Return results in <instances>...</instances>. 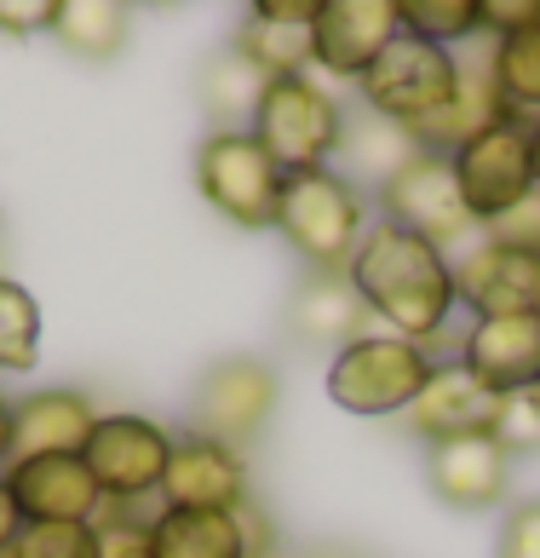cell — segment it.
<instances>
[{
    "instance_id": "1",
    "label": "cell",
    "mask_w": 540,
    "mask_h": 558,
    "mask_svg": "<svg viewBox=\"0 0 540 558\" xmlns=\"http://www.w3.org/2000/svg\"><path fill=\"white\" fill-rule=\"evenodd\" d=\"M351 288L363 294L368 317L385 323V335L403 340H443L454 317V265L443 247H431L426 236H408L397 225H368V236L357 247V259L345 265Z\"/></svg>"
},
{
    "instance_id": "2",
    "label": "cell",
    "mask_w": 540,
    "mask_h": 558,
    "mask_svg": "<svg viewBox=\"0 0 540 558\" xmlns=\"http://www.w3.org/2000/svg\"><path fill=\"white\" fill-rule=\"evenodd\" d=\"M363 110L403 128L414 144H431V133L443 128V116L454 110V93H461V58L449 47H431L420 35H397L391 47L363 70Z\"/></svg>"
},
{
    "instance_id": "3",
    "label": "cell",
    "mask_w": 540,
    "mask_h": 558,
    "mask_svg": "<svg viewBox=\"0 0 540 558\" xmlns=\"http://www.w3.org/2000/svg\"><path fill=\"white\" fill-rule=\"evenodd\" d=\"M282 242L305 259V271H345L368 236V196L340 168L287 173L282 208H277Z\"/></svg>"
},
{
    "instance_id": "4",
    "label": "cell",
    "mask_w": 540,
    "mask_h": 558,
    "mask_svg": "<svg viewBox=\"0 0 540 558\" xmlns=\"http://www.w3.org/2000/svg\"><path fill=\"white\" fill-rule=\"evenodd\" d=\"M431 368H438V357H431V345H420V340L363 335L345 351H334V363H328V398H334L345 415L391 421V415H408V403L426 391Z\"/></svg>"
},
{
    "instance_id": "5",
    "label": "cell",
    "mask_w": 540,
    "mask_h": 558,
    "mask_svg": "<svg viewBox=\"0 0 540 558\" xmlns=\"http://www.w3.org/2000/svg\"><path fill=\"white\" fill-rule=\"evenodd\" d=\"M345 110H340V98L322 87V81H310V75H287V81H270L265 98H259V110H254V133L270 161H277L282 173H317L328 168V161L340 156V144H345Z\"/></svg>"
},
{
    "instance_id": "6",
    "label": "cell",
    "mask_w": 540,
    "mask_h": 558,
    "mask_svg": "<svg viewBox=\"0 0 540 558\" xmlns=\"http://www.w3.org/2000/svg\"><path fill=\"white\" fill-rule=\"evenodd\" d=\"M287 173L270 161L254 133H207L196 144V191L224 225L242 231H277Z\"/></svg>"
},
{
    "instance_id": "7",
    "label": "cell",
    "mask_w": 540,
    "mask_h": 558,
    "mask_svg": "<svg viewBox=\"0 0 540 558\" xmlns=\"http://www.w3.org/2000/svg\"><path fill=\"white\" fill-rule=\"evenodd\" d=\"M373 196H380L385 225H397L408 236H426L431 247H443V254H461L477 236V219L466 214L461 179H454V161L443 150H414Z\"/></svg>"
},
{
    "instance_id": "8",
    "label": "cell",
    "mask_w": 540,
    "mask_h": 558,
    "mask_svg": "<svg viewBox=\"0 0 540 558\" xmlns=\"http://www.w3.org/2000/svg\"><path fill=\"white\" fill-rule=\"evenodd\" d=\"M168 454H173V432L150 421V415H98L81 461L103 489V507H161V478H168Z\"/></svg>"
},
{
    "instance_id": "9",
    "label": "cell",
    "mask_w": 540,
    "mask_h": 558,
    "mask_svg": "<svg viewBox=\"0 0 540 558\" xmlns=\"http://www.w3.org/2000/svg\"><path fill=\"white\" fill-rule=\"evenodd\" d=\"M449 161H454L461 202H466V214L477 219V231H489L494 219H506L517 202H529L540 191V184H535V156H529V121L524 116H506V121H494V128L471 133Z\"/></svg>"
},
{
    "instance_id": "10",
    "label": "cell",
    "mask_w": 540,
    "mask_h": 558,
    "mask_svg": "<svg viewBox=\"0 0 540 558\" xmlns=\"http://www.w3.org/2000/svg\"><path fill=\"white\" fill-rule=\"evenodd\" d=\"M277 368L259 363V357H224L201 375L196 398H191V426L184 432H201V438L213 444H254L259 432L270 426V415H277Z\"/></svg>"
},
{
    "instance_id": "11",
    "label": "cell",
    "mask_w": 540,
    "mask_h": 558,
    "mask_svg": "<svg viewBox=\"0 0 540 558\" xmlns=\"http://www.w3.org/2000/svg\"><path fill=\"white\" fill-rule=\"evenodd\" d=\"M454 265V300L466 305L471 317H517L535 312V277L540 259L524 254V247H506L477 231L461 254H449Z\"/></svg>"
},
{
    "instance_id": "12",
    "label": "cell",
    "mask_w": 540,
    "mask_h": 558,
    "mask_svg": "<svg viewBox=\"0 0 540 558\" xmlns=\"http://www.w3.org/2000/svg\"><path fill=\"white\" fill-rule=\"evenodd\" d=\"M156 558H270L265 512L247 501L242 512H191V507H156L150 512Z\"/></svg>"
},
{
    "instance_id": "13",
    "label": "cell",
    "mask_w": 540,
    "mask_h": 558,
    "mask_svg": "<svg viewBox=\"0 0 540 558\" xmlns=\"http://www.w3.org/2000/svg\"><path fill=\"white\" fill-rule=\"evenodd\" d=\"M0 478L24 524H98L103 512V489L81 454H29V461H12Z\"/></svg>"
},
{
    "instance_id": "14",
    "label": "cell",
    "mask_w": 540,
    "mask_h": 558,
    "mask_svg": "<svg viewBox=\"0 0 540 558\" xmlns=\"http://www.w3.org/2000/svg\"><path fill=\"white\" fill-rule=\"evenodd\" d=\"M161 507L242 512L247 507V461H242V449L213 444V438H201V432H173L168 478H161Z\"/></svg>"
},
{
    "instance_id": "15",
    "label": "cell",
    "mask_w": 540,
    "mask_h": 558,
    "mask_svg": "<svg viewBox=\"0 0 540 558\" xmlns=\"http://www.w3.org/2000/svg\"><path fill=\"white\" fill-rule=\"evenodd\" d=\"M506 415V398H494L489 386H477L461 363H438L426 391L408 403V432L431 444H454V438H494V426Z\"/></svg>"
},
{
    "instance_id": "16",
    "label": "cell",
    "mask_w": 540,
    "mask_h": 558,
    "mask_svg": "<svg viewBox=\"0 0 540 558\" xmlns=\"http://www.w3.org/2000/svg\"><path fill=\"white\" fill-rule=\"evenodd\" d=\"M461 368L494 398H524L540 380V317H471V328L461 335Z\"/></svg>"
},
{
    "instance_id": "17",
    "label": "cell",
    "mask_w": 540,
    "mask_h": 558,
    "mask_svg": "<svg viewBox=\"0 0 540 558\" xmlns=\"http://www.w3.org/2000/svg\"><path fill=\"white\" fill-rule=\"evenodd\" d=\"M317 12L322 0H259L231 47L254 70H265V81L310 75L317 70Z\"/></svg>"
},
{
    "instance_id": "18",
    "label": "cell",
    "mask_w": 540,
    "mask_h": 558,
    "mask_svg": "<svg viewBox=\"0 0 540 558\" xmlns=\"http://www.w3.org/2000/svg\"><path fill=\"white\" fill-rule=\"evenodd\" d=\"M403 35L397 0H322L317 12V70L363 81V70Z\"/></svg>"
},
{
    "instance_id": "19",
    "label": "cell",
    "mask_w": 540,
    "mask_h": 558,
    "mask_svg": "<svg viewBox=\"0 0 540 558\" xmlns=\"http://www.w3.org/2000/svg\"><path fill=\"white\" fill-rule=\"evenodd\" d=\"M426 484L454 512H489L506 501L512 484V454L494 438H454L426 449Z\"/></svg>"
},
{
    "instance_id": "20",
    "label": "cell",
    "mask_w": 540,
    "mask_h": 558,
    "mask_svg": "<svg viewBox=\"0 0 540 558\" xmlns=\"http://www.w3.org/2000/svg\"><path fill=\"white\" fill-rule=\"evenodd\" d=\"M368 305L351 288L345 271H305L287 294V335L299 345H322V351H345L351 340L368 335Z\"/></svg>"
},
{
    "instance_id": "21",
    "label": "cell",
    "mask_w": 540,
    "mask_h": 558,
    "mask_svg": "<svg viewBox=\"0 0 540 558\" xmlns=\"http://www.w3.org/2000/svg\"><path fill=\"white\" fill-rule=\"evenodd\" d=\"M98 426V409L75 386H47L12 403V461L29 454H81Z\"/></svg>"
},
{
    "instance_id": "22",
    "label": "cell",
    "mask_w": 540,
    "mask_h": 558,
    "mask_svg": "<svg viewBox=\"0 0 540 558\" xmlns=\"http://www.w3.org/2000/svg\"><path fill=\"white\" fill-rule=\"evenodd\" d=\"M265 70H254L236 47H224L213 64L201 70V110L213 121V133H247L254 128V110L265 98Z\"/></svg>"
},
{
    "instance_id": "23",
    "label": "cell",
    "mask_w": 540,
    "mask_h": 558,
    "mask_svg": "<svg viewBox=\"0 0 540 558\" xmlns=\"http://www.w3.org/2000/svg\"><path fill=\"white\" fill-rule=\"evenodd\" d=\"M133 35V12L115 7V0H58L52 12V40L75 58H87V64H103V58H115L127 47Z\"/></svg>"
},
{
    "instance_id": "24",
    "label": "cell",
    "mask_w": 540,
    "mask_h": 558,
    "mask_svg": "<svg viewBox=\"0 0 540 558\" xmlns=\"http://www.w3.org/2000/svg\"><path fill=\"white\" fill-rule=\"evenodd\" d=\"M494 81L501 98L512 105V116H540V24L512 29L494 40Z\"/></svg>"
},
{
    "instance_id": "25",
    "label": "cell",
    "mask_w": 540,
    "mask_h": 558,
    "mask_svg": "<svg viewBox=\"0 0 540 558\" xmlns=\"http://www.w3.org/2000/svg\"><path fill=\"white\" fill-rule=\"evenodd\" d=\"M40 357V305L24 282L0 277V375H29Z\"/></svg>"
},
{
    "instance_id": "26",
    "label": "cell",
    "mask_w": 540,
    "mask_h": 558,
    "mask_svg": "<svg viewBox=\"0 0 540 558\" xmlns=\"http://www.w3.org/2000/svg\"><path fill=\"white\" fill-rule=\"evenodd\" d=\"M403 29L431 40V47L461 52L483 35V0H408L403 7Z\"/></svg>"
},
{
    "instance_id": "27",
    "label": "cell",
    "mask_w": 540,
    "mask_h": 558,
    "mask_svg": "<svg viewBox=\"0 0 540 558\" xmlns=\"http://www.w3.org/2000/svg\"><path fill=\"white\" fill-rule=\"evenodd\" d=\"M340 150L351 156V173H345L351 184H357V173L385 184V179L397 173L414 150H420V144H414L403 128H391V121H380V116H363V128H357V133L345 128V144H340Z\"/></svg>"
},
{
    "instance_id": "28",
    "label": "cell",
    "mask_w": 540,
    "mask_h": 558,
    "mask_svg": "<svg viewBox=\"0 0 540 558\" xmlns=\"http://www.w3.org/2000/svg\"><path fill=\"white\" fill-rule=\"evenodd\" d=\"M150 512H144V507H103L98 524H93V535H98V553L93 558H156Z\"/></svg>"
},
{
    "instance_id": "29",
    "label": "cell",
    "mask_w": 540,
    "mask_h": 558,
    "mask_svg": "<svg viewBox=\"0 0 540 558\" xmlns=\"http://www.w3.org/2000/svg\"><path fill=\"white\" fill-rule=\"evenodd\" d=\"M98 535L93 524H24L12 558H93Z\"/></svg>"
},
{
    "instance_id": "30",
    "label": "cell",
    "mask_w": 540,
    "mask_h": 558,
    "mask_svg": "<svg viewBox=\"0 0 540 558\" xmlns=\"http://www.w3.org/2000/svg\"><path fill=\"white\" fill-rule=\"evenodd\" d=\"M494 558H540V495H535V501H517L501 519Z\"/></svg>"
},
{
    "instance_id": "31",
    "label": "cell",
    "mask_w": 540,
    "mask_h": 558,
    "mask_svg": "<svg viewBox=\"0 0 540 558\" xmlns=\"http://www.w3.org/2000/svg\"><path fill=\"white\" fill-rule=\"evenodd\" d=\"M483 236L506 242V247H524V254H535V259H540V191H535L529 202H517V208H512L506 219H494Z\"/></svg>"
},
{
    "instance_id": "32",
    "label": "cell",
    "mask_w": 540,
    "mask_h": 558,
    "mask_svg": "<svg viewBox=\"0 0 540 558\" xmlns=\"http://www.w3.org/2000/svg\"><path fill=\"white\" fill-rule=\"evenodd\" d=\"M494 444H501L506 454L540 449V421H535V409L524 398H506V415H501V426H494Z\"/></svg>"
},
{
    "instance_id": "33",
    "label": "cell",
    "mask_w": 540,
    "mask_h": 558,
    "mask_svg": "<svg viewBox=\"0 0 540 558\" xmlns=\"http://www.w3.org/2000/svg\"><path fill=\"white\" fill-rule=\"evenodd\" d=\"M58 0H0V35H52Z\"/></svg>"
},
{
    "instance_id": "34",
    "label": "cell",
    "mask_w": 540,
    "mask_h": 558,
    "mask_svg": "<svg viewBox=\"0 0 540 558\" xmlns=\"http://www.w3.org/2000/svg\"><path fill=\"white\" fill-rule=\"evenodd\" d=\"M17 535H24V512H17L7 478H0V558H7V553L17 547Z\"/></svg>"
},
{
    "instance_id": "35",
    "label": "cell",
    "mask_w": 540,
    "mask_h": 558,
    "mask_svg": "<svg viewBox=\"0 0 540 558\" xmlns=\"http://www.w3.org/2000/svg\"><path fill=\"white\" fill-rule=\"evenodd\" d=\"M12 466V398L0 391V472Z\"/></svg>"
},
{
    "instance_id": "36",
    "label": "cell",
    "mask_w": 540,
    "mask_h": 558,
    "mask_svg": "<svg viewBox=\"0 0 540 558\" xmlns=\"http://www.w3.org/2000/svg\"><path fill=\"white\" fill-rule=\"evenodd\" d=\"M529 156H535V184H540V116H529Z\"/></svg>"
},
{
    "instance_id": "37",
    "label": "cell",
    "mask_w": 540,
    "mask_h": 558,
    "mask_svg": "<svg viewBox=\"0 0 540 558\" xmlns=\"http://www.w3.org/2000/svg\"><path fill=\"white\" fill-rule=\"evenodd\" d=\"M524 403H529V409H535V421H540V380H535V386H529V391H524Z\"/></svg>"
},
{
    "instance_id": "38",
    "label": "cell",
    "mask_w": 540,
    "mask_h": 558,
    "mask_svg": "<svg viewBox=\"0 0 540 558\" xmlns=\"http://www.w3.org/2000/svg\"><path fill=\"white\" fill-rule=\"evenodd\" d=\"M317 558H357V553H340V547H334V553H317Z\"/></svg>"
},
{
    "instance_id": "39",
    "label": "cell",
    "mask_w": 540,
    "mask_h": 558,
    "mask_svg": "<svg viewBox=\"0 0 540 558\" xmlns=\"http://www.w3.org/2000/svg\"><path fill=\"white\" fill-rule=\"evenodd\" d=\"M535 317H540V277H535Z\"/></svg>"
},
{
    "instance_id": "40",
    "label": "cell",
    "mask_w": 540,
    "mask_h": 558,
    "mask_svg": "<svg viewBox=\"0 0 540 558\" xmlns=\"http://www.w3.org/2000/svg\"><path fill=\"white\" fill-rule=\"evenodd\" d=\"M7 558H12V553H7Z\"/></svg>"
}]
</instances>
